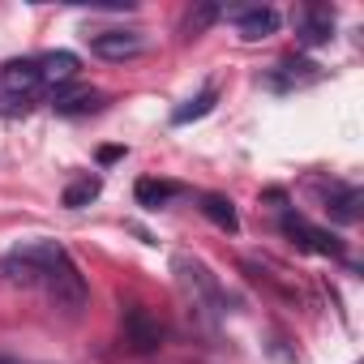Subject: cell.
<instances>
[{"mask_svg": "<svg viewBox=\"0 0 364 364\" xmlns=\"http://www.w3.org/2000/svg\"><path fill=\"white\" fill-rule=\"evenodd\" d=\"M124 338H129V347H133L137 355H150V351L163 347V326H159V317H150L141 304H133V309H124Z\"/></svg>", "mask_w": 364, "mask_h": 364, "instance_id": "3", "label": "cell"}, {"mask_svg": "<svg viewBox=\"0 0 364 364\" xmlns=\"http://www.w3.org/2000/svg\"><path fill=\"white\" fill-rule=\"evenodd\" d=\"M14 253H18L22 262H31V266H39L43 274H48V270H52L56 262H65V257H69L60 240H26V245H18Z\"/></svg>", "mask_w": 364, "mask_h": 364, "instance_id": "12", "label": "cell"}, {"mask_svg": "<svg viewBox=\"0 0 364 364\" xmlns=\"http://www.w3.org/2000/svg\"><path fill=\"white\" fill-rule=\"evenodd\" d=\"M86 39H90V52L103 56V60H133L146 48L141 31H99V35H86Z\"/></svg>", "mask_w": 364, "mask_h": 364, "instance_id": "4", "label": "cell"}, {"mask_svg": "<svg viewBox=\"0 0 364 364\" xmlns=\"http://www.w3.org/2000/svg\"><path fill=\"white\" fill-rule=\"evenodd\" d=\"M0 364H14V360H5V355H0Z\"/></svg>", "mask_w": 364, "mask_h": 364, "instance_id": "22", "label": "cell"}, {"mask_svg": "<svg viewBox=\"0 0 364 364\" xmlns=\"http://www.w3.org/2000/svg\"><path fill=\"white\" fill-rule=\"evenodd\" d=\"M0 279L14 283V287H43V270L31 266V262H22L18 253H5V257H0Z\"/></svg>", "mask_w": 364, "mask_h": 364, "instance_id": "13", "label": "cell"}, {"mask_svg": "<svg viewBox=\"0 0 364 364\" xmlns=\"http://www.w3.org/2000/svg\"><path fill=\"white\" fill-rule=\"evenodd\" d=\"M202 215H206L215 228H223V232H236V228H240L236 206H232L223 193H202Z\"/></svg>", "mask_w": 364, "mask_h": 364, "instance_id": "16", "label": "cell"}, {"mask_svg": "<svg viewBox=\"0 0 364 364\" xmlns=\"http://www.w3.org/2000/svg\"><path fill=\"white\" fill-rule=\"evenodd\" d=\"M120 154H124V150H120V146H103V150H99V159H103V163H116V159H120Z\"/></svg>", "mask_w": 364, "mask_h": 364, "instance_id": "21", "label": "cell"}, {"mask_svg": "<svg viewBox=\"0 0 364 364\" xmlns=\"http://www.w3.org/2000/svg\"><path fill=\"white\" fill-rule=\"evenodd\" d=\"M52 107L60 112V116H82V112H99L103 107V95L99 90H90V86H60V90H52Z\"/></svg>", "mask_w": 364, "mask_h": 364, "instance_id": "9", "label": "cell"}, {"mask_svg": "<svg viewBox=\"0 0 364 364\" xmlns=\"http://www.w3.org/2000/svg\"><path fill=\"white\" fill-rule=\"evenodd\" d=\"M215 99H219V90H215V86H206L202 95H193L189 103H180V107L171 112V124H193V120L210 116V112H215Z\"/></svg>", "mask_w": 364, "mask_h": 364, "instance_id": "17", "label": "cell"}, {"mask_svg": "<svg viewBox=\"0 0 364 364\" xmlns=\"http://www.w3.org/2000/svg\"><path fill=\"white\" fill-rule=\"evenodd\" d=\"M99 193H103V180H99V176H77L73 185L65 189V198H60V202H65L69 210H82V206H90Z\"/></svg>", "mask_w": 364, "mask_h": 364, "instance_id": "18", "label": "cell"}, {"mask_svg": "<svg viewBox=\"0 0 364 364\" xmlns=\"http://www.w3.org/2000/svg\"><path fill=\"white\" fill-rule=\"evenodd\" d=\"M236 31L245 43H257V39H270L279 31V14L274 9H245L236 14Z\"/></svg>", "mask_w": 364, "mask_h": 364, "instance_id": "10", "label": "cell"}, {"mask_svg": "<svg viewBox=\"0 0 364 364\" xmlns=\"http://www.w3.org/2000/svg\"><path fill=\"white\" fill-rule=\"evenodd\" d=\"M43 287H48V300L60 309V313H82V304H86V279L77 274V266L65 257V262H56L48 274H43Z\"/></svg>", "mask_w": 364, "mask_h": 364, "instance_id": "1", "label": "cell"}, {"mask_svg": "<svg viewBox=\"0 0 364 364\" xmlns=\"http://www.w3.org/2000/svg\"><path fill=\"white\" fill-rule=\"evenodd\" d=\"M283 232H287L300 249H309V253H321V257H347L343 240H334L326 228H313V223H309L304 215H296V210L283 215Z\"/></svg>", "mask_w": 364, "mask_h": 364, "instance_id": "2", "label": "cell"}, {"mask_svg": "<svg viewBox=\"0 0 364 364\" xmlns=\"http://www.w3.org/2000/svg\"><path fill=\"white\" fill-rule=\"evenodd\" d=\"M219 18H223V9H219V5H210V0H202V5H193V9L185 14V22H180V39L189 43V39L206 35V31L219 22Z\"/></svg>", "mask_w": 364, "mask_h": 364, "instance_id": "15", "label": "cell"}, {"mask_svg": "<svg viewBox=\"0 0 364 364\" xmlns=\"http://www.w3.org/2000/svg\"><path fill=\"white\" fill-rule=\"evenodd\" d=\"M35 99H22V95H5L0 90V116H26Z\"/></svg>", "mask_w": 364, "mask_h": 364, "instance_id": "20", "label": "cell"}, {"mask_svg": "<svg viewBox=\"0 0 364 364\" xmlns=\"http://www.w3.org/2000/svg\"><path fill=\"white\" fill-rule=\"evenodd\" d=\"M176 274H180V283H185L189 296H198V300H206V304H223V291H219L215 274H210L198 257H185V253H180V257H176Z\"/></svg>", "mask_w": 364, "mask_h": 364, "instance_id": "5", "label": "cell"}, {"mask_svg": "<svg viewBox=\"0 0 364 364\" xmlns=\"http://www.w3.org/2000/svg\"><path fill=\"white\" fill-rule=\"evenodd\" d=\"M321 77V69L313 65V60H283L270 77H266V86H274V90H291V86H304V82H317Z\"/></svg>", "mask_w": 364, "mask_h": 364, "instance_id": "11", "label": "cell"}, {"mask_svg": "<svg viewBox=\"0 0 364 364\" xmlns=\"http://www.w3.org/2000/svg\"><path fill=\"white\" fill-rule=\"evenodd\" d=\"M35 65H39V82L52 86V90L69 86V82L77 77V69H82L73 52H48V56H35Z\"/></svg>", "mask_w": 364, "mask_h": 364, "instance_id": "8", "label": "cell"}, {"mask_svg": "<svg viewBox=\"0 0 364 364\" xmlns=\"http://www.w3.org/2000/svg\"><path fill=\"white\" fill-rule=\"evenodd\" d=\"M39 65L35 60H9L5 69H0V90L5 95H22V99H35L39 90Z\"/></svg>", "mask_w": 364, "mask_h": 364, "instance_id": "7", "label": "cell"}, {"mask_svg": "<svg viewBox=\"0 0 364 364\" xmlns=\"http://www.w3.org/2000/svg\"><path fill=\"white\" fill-rule=\"evenodd\" d=\"M180 189L171 185V180H154V176H146V180H137V189H133V198H137V206H146V210H163L171 198H176Z\"/></svg>", "mask_w": 364, "mask_h": 364, "instance_id": "14", "label": "cell"}, {"mask_svg": "<svg viewBox=\"0 0 364 364\" xmlns=\"http://www.w3.org/2000/svg\"><path fill=\"white\" fill-rule=\"evenodd\" d=\"M360 202H364L360 189H338V193L326 202V210H330V219H338V223H355V219H360Z\"/></svg>", "mask_w": 364, "mask_h": 364, "instance_id": "19", "label": "cell"}, {"mask_svg": "<svg viewBox=\"0 0 364 364\" xmlns=\"http://www.w3.org/2000/svg\"><path fill=\"white\" fill-rule=\"evenodd\" d=\"M296 35H300V43H304V48H321V43H330V39H334V9H326V5L304 9V14H300V26H296Z\"/></svg>", "mask_w": 364, "mask_h": 364, "instance_id": "6", "label": "cell"}]
</instances>
